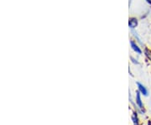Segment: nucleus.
I'll use <instances>...</instances> for the list:
<instances>
[{"instance_id":"f257e3e1","label":"nucleus","mask_w":151,"mask_h":125,"mask_svg":"<svg viewBox=\"0 0 151 125\" xmlns=\"http://www.w3.org/2000/svg\"><path fill=\"white\" fill-rule=\"evenodd\" d=\"M135 101H136V104H137V106L139 107V108L140 109L141 111L145 112V109H144V104H143L142 99H141V93H139V92H137V93H136Z\"/></svg>"},{"instance_id":"f03ea898","label":"nucleus","mask_w":151,"mask_h":125,"mask_svg":"<svg viewBox=\"0 0 151 125\" xmlns=\"http://www.w3.org/2000/svg\"><path fill=\"white\" fill-rule=\"evenodd\" d=\"M137 86H138L139 92L141 94H143L144 96H148V91H147L146 87H145L143 84H141L139 82H137Z\"/></svg>"},{"instance_id":"7ed1b4c3","label":"nucleus","mask_w":151,"mask_h":125,"mask_svg":"<svg viewBox=\"0 0 151 125\" xmlns=\"http://www.w3.org/2000/svg\"><path fill=\"white\" fill-rule=\"evenodd\" d=\"M132 121H133L134 125H139V120L138 114L136 112H134L132 114Z\"/></svg>"},{"instance_id":"20e7f679","label":"nucleus","mask_w":151,"mask_h":125,"mask_svg":"<svg viewBox=\"0 0 151 125\" xmlns=\"http://www.w3.org/2000/svg\"><path fill=\"white\" fill-rule=\"evenodd\" d=\"M138 24V20L134 19V18H132L130 19L129 22V25L130 28H135Z\"/></svg>"},{"instance_id":"39448f33","label":"nucleus","mask_w":151,"mask_h":125,"mask_svg":"<svg viewBox=\"0 0 151 125\" xmlns=\"http://www.w3.org/2000/svg\"><path fill=\"white\" fill-rule=\"evenodd\" d=\"M130 44H131V46H132L133 50H134V51H136L138 54H141V53H142V51H141V50L139 49V46H138V45H137L134 41H131Z\"/></svg>"},{"instance_id":"423d86ee","label":"nucleus","mask_w":151,"mask_h":125,"mask_svg":"<svg viewBox=\"0 0 151 125\" xmlns=\"http://www.w3.org/2000/svg\"><path fill=\"white\" fill-rule=\"evenodd\" d=\"M145 54L147 56V58L149 59L150 60H151V50H149L148 48H145Z\"/></svg>"},{"instance_id":"0eeeda50","label":"nucleus","mask_w":151,"mask_h":125,"mask_svg":"<svg viewBox=\"0 0 151 125\" xmlns=\"http://www.w3.org/2000/svg\"><path fill=\"white\" fill-rule=\"evenodd\" d=\"M147 125H151V121L150 120H149V121H148V124Z\"/></svg>"},{"instance_id":"6e6552de","label":"nucleus","mask_w":151,"mask_h":125,"mask_svg":"<svg viewBox=\"0 0 151 125\" xmlns=\"http://www.w3.org/2000/svg\"><path fill=\"white\" fill-rule=\"evenodd\" d=\"M146 1H147V2H148L149 4H151V0H146Z\"/></svg>"}]
</instances>
